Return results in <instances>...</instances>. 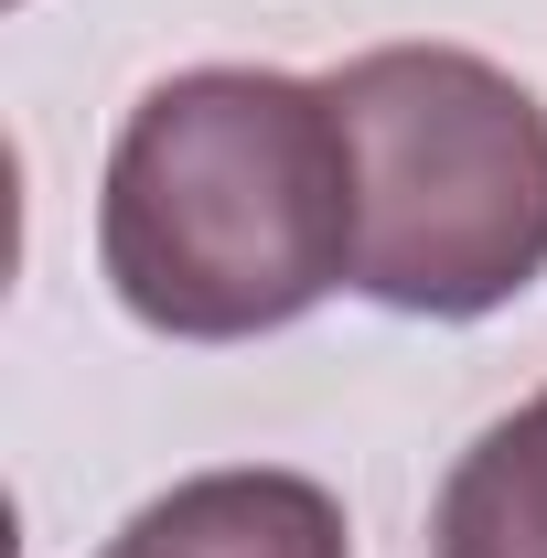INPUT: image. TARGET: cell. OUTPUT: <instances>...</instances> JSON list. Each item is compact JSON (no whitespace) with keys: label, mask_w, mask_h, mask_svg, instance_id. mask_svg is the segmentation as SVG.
Instances as JSON below:
<instances>
[{"label":"cell","mask_w":547,"mask_h":558,"mask_svg":"<svg viewBox=\"0 0 547 558\" xmlns=\"http://www.w3.org/2000/svg\"><path fill=\"white\" fill-rule=\"evenodd\" d=\"M97 269L172 344H258L354 290V140L323 75L194 65L119 119Z\"/></svg>","instance_id":"1"},{"label":"cell","mask_w":547,"mask_h":558,"mask_svg":"<svg viewBox=\"0 0 547 558\" xmlns=\"http://www.w3.org/2000/svg\"><path fill=\"white\" fill-rule=\"evenodd\" d=\"M354 140V290L483 323L547 279V108L473 44H376L323 75Z\"/></svg>","instance_id":"2"},{"label":"cell","mask_w":547,"mask_h":558,"mask_svg":"<svg viewBox=\"0 0 547 558\" xmlns=\"http://www.w3.org/2000/svg\"><path fill=\"white\" fill-rule=\"evenodd\" d=\"M97 558H354L343 494L279 462H226L150 494Z\"/></svg>","instance_id":"3"},{"label":"cell","mask_w":547,"mask_h":558,"mask_svg":"<svg viewBox=\"0 0 547 558\" xmlns=\"http://www.w3.org/2000/svg\"><path fill=\"white\" fill-rule=\"evenodd\" d=\"M429 558H547V387L451 462L429 505Z\"/></svg>","instance_id":"4"}]
</instances>
